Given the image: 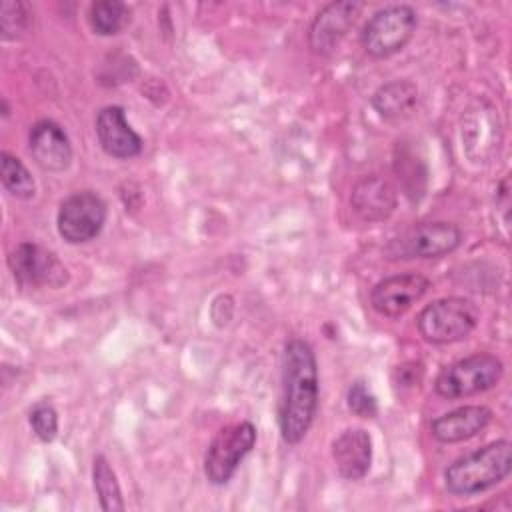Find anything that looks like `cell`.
Wrapping results in <instances>:
<instances>
[{"mask_svg": "<svg viewBox=\"0 0 512 512\" xmlns=\"http://www.w3.org/2000/svg\"><path fill=\"white\" fill-rule=\"evenodd\" d=\"M332 460L346 480H360L372 464V438L364 428H346L332 442Z\"/></svg>", "mask_w": 512, "mask_h": 512, "instance_id": "9a60e30c", "label": "cell"}, {"mask_svg": "<svg viewBox=\"0 0 512 512\" xmlns=\"http://www.w3.org/2000/svg\"><path fill=\"white\" fill-rule=\"evenodd\" d=\"M8 266L20 286L60 288L68 282V270L60 258L36 242H20L8 254Z\"/></svg>", "mask_w": 512, "mask_h": 512, "instance_id": "9c48e42d", "label": "cell"}, {"mask_svg": "<svg viewBox=\"0 0 512 512\" xmlns=\"http://www.w3.org/2000/svg\"><path fill=\"white\" fill-rule=\"evenodd\" d=\"M364 4L356 0H340L326 4L312 20L308 30V46L320 56L332 54L348 30L354 26Z\"/></svg>", "mask_w": 512, "mask_h": 512, "instance_id": "30bf717a", "label": "cell"}, {"mask_svg": "<svg viewBox=\"0 0 512 512\" xmlns=\"http://www.w3.org/2000/svg\"><path fill=\"white\" fill-rule=\"evenodd\" d=\"M490 420L492 410L488 406L468 404L434 418L430 422V432L442 444H456L482 434Z\"/></svg>", "mask_w": 512, "mask_h": 512, "instance_id": "5bb4252c", "label": "cell"}, {"mask_svg": "<svg viewBox=\"0 0 512 512\" xmlns=\"http://www.w3.org/2000/svg\"><path fill=\"white\" fill-rule=\"evenodd\" d=\"M34 162L46 172H62L72 162V146L64 128L54 120H38L28 134Z\"/></svg>", "mask_w": 512, "mask_h": 512, "instance_id": "7c38bea8", "label": "cell"}, {"mask_svg": "<svg viewBox=\"0 0 512 512\" xmlns=\"http://www.w3.org/2000/svg\"><path fill=\"white\" fill-rule=\"evenodd\" d=\"M346 404L352 414L360 418H374L378 414V402L376 396L368 390L364 382H354L346 392Z\"/></svg>", "mask_w": 512, "mask_h": 512, "instance_id": "603a6c76", "label": "cell"}, {"mask_svg": "<svg viewBox=\"0 0 512 512\" xmlns=\"http://www.w3.org/2000/svg\"><path fill=\"white\" fill-rule=\"evenodd\" d=\"M256 444V426L248 420L222 428L204 456V474L210 484L224 486Z\"/></svg>", "mask_w": 512, "mask_h": 512, "instance_id": "52a82bcc", "label": "cell"}, {"mask_svg": "<svg viewBox=\"0 0 512 512\" xmlns=\"http://www.w3.org/2000/svg\"><path fill=\"white\" fill-rule=\"evenodd\" d=\"M96 136L102 150L112 158H134L142 152V138L124 116L122 106H104L96 116Z\"/></svg>", "mask_w": 512, "mask_h": 512, "instance_id": "4fadbf2b", "label": "cell"}, {"mask_svg": "<svg viewBox=\"0 0 512 512\" xmlns=\"http://www.w3.org/2000/svg\"><path fill=\"white\" fill-rule=\"evenodd\" d=\"M108 208L94 190H80L60 202L56 228L68 244H84L94 240L106 222Z\"/></svg>", "mask_w": 512, "mask_h": 512, "instance_id": "ba28073f", "label": "cell"}, {"mask_svg": "<svg viewBox=\"0 0 512 512\" xmlns=\"http://www.w3.org/2000/svg\"><path fill=\"white\" fill-rule=\"evenodd\" d=\"M462 242V230L452 222H424L402 232L386 246V256L392 260L440 258L454 252Z\"/></svg>", "mask_w": 512, "mask_h": 512, "instance_id": "8992f818", "label": "cell"}, {"mask_svg": "<svg viewBox=\"0 0 512 512\" xmlns=\"http://www.w3.org/2000/svg\"><path fill=\"white\" fill-rule=\"evenodd\" d=\"M474 302L458 296L438 298L424 306L416 318L420 336L430 344H452L468 338L478 326Z\"/></svg>", "mask_w": 512, "mask_h": 512, "instance_id": "3957f363", "label": "cell"}, {"mask_svg": "<svg viewBox=\"0 0 512 512\" xmlns=\"http://www.w3.org/2000/svg\"><path fill=\"white\" fill-rule=\"evenodd\" d=\"M320 398L318 364L312 346L302 338L286 342L282 352V392L278 428L286 444L296 446L308 434Z\"/></svg>", "mask_w": 512, "mask_h": 512, "instance_id": "6da1fadb", "label": "cell"}, {"mask_svg": "<svg viewBox=\"0 0 512 512\" xmlns=\"http://www.w3.org/2000/svg\"><path fill=\"white\" fill-rule=\"evenodd\" d=\"M132 18V10L128 4L120 0H98L90 4L88 22L90 28L100 36H112L122 32Z\"/></svg>", "mask_w": 512, "mask_h": 512, "instance_id": "ac0fdd59", "label": "cell"}, {"mask_svg": "<svg viewBox=\"0 0 512 512\" xmlns=\"http://www.w3.org/2000/svg\"><path fill=\"white\" fill-rule=\"evenodd\" d=\"M350 204L354 212L368 222L386 220L396 208V190L380 176H364L354 184Z\"/></svg>", "mask_w": 512, "mask_h": 512, "instance_id": "2e32d148", "label": "cell"}, {"mask_svg": "<svg viewBox=\"0 0 512 512\" xmlns=\"http://www.w3.org/2000/svg\"><path fill=\"white\" fill-rule=\"evenodd\" d=\"M418 26L416 10L408 4H392L376 10L362 28L360 42L372 58H388L400 52Z\"/></svg>", "mask_w": 512, "mask_h": 512, "instance_id": "5b68a950", "label": "cell"}, {"mask_svg": "<svg viewBox=\"0 0 512 512\" xmlns=\"http://www.w3.org/2000/svg\"><path fill=\"white\" fill-rule=\"evenodd\" d=\"M30 24V14L26 4L22 2H12V0H4L0 6V32L2 38L12 40L18 38L22 32L28 30Z\"/></svg>", "mask_w": 512, "mask_h": 512, "instance_id": "44dd1931", "label": "cell"}, {"mask_svg": "<svg viewBox=\"0 0 512 512\" xmlns=\"http://www.w3.org/2000/svg\"><path fill=\"white\" fill-rule=\"evenodd\" d=\"M30 426L42 442H52L58 434V414L52 404L40 402L30 410Z\"/></svg>", "mask_w": 512, "mask_h": 512, "instance_id": "7402d4cb", "label": "cell"}, {"mask_svg": "<svg viewBox=\"0 0 512 512\" xmlns=\"http://www.w3.org/2000/svg\"><path fill=\"white\" fill-rule=\"evenodd\" d=\"M430 288V280L420 272H402L380 280L370 292L372 308L386 316L398 318L406 314Z\"/></svg>", "mask_w": 512, "mask_h": 512, "instance_id": "8fae6325", "label": "cell"}, {"mask_svg": "<svg viewBox=\"0 0 512 512\" xmlns=\"http://www.w3.org/2000/svg\"><path fill=\"white\" fill-rule=\"evenodd\" d=\"M0 180L2 186L16 198L28 200L36 194V182L20 158L10 152H0Z\"/></svg>", "mask_w": 512, "mask_h": 512, "instance_id": "ffe728a7", "label": "cell"}, {"mask_svg": "<svg viewBox=\"0 0 512 512\" xmlns=\"http://www.w3.org/2000/svg\"><path fill=\"white\" fill-rule=\"evenodd\" d=\"M370 102L382 118H402L416 106L418 88L410 80H390L372 94Z\"/></svg>", "mask_w": 512, "mask_h": 512, "instance_id": "e0dca14e", "label": "cell"}, {"mask_svg": "<svg viewBox=\"0 0 512 512\" xmlns=\"http://www.w3.org/2000/svg\"><path fill=\"white\" fill-rule=\"evenodd\" d=\"M512 470V444L496 440L456 458L444 470V486L454 496L480 494L504 478Z\"/></svg>", "mask_w": 512, "mask_h": 512, "instance_id": "7a4b0ae2", "label": "cell"}, {"mask_svg": "<svg viewBox=\"0 0 512 512\" xmlns=\"http://www.w3.org/2000/svg\"><path fill=\"white\" fill-rule=\"evenodd\" d=\"M504 374V364L490 352H476L446 366L434 380L438 396L456 400L494 388Z\"/></svg>", "mask_w": 512, "mask_h": 512, "instance_id": "277c9868", "label": "cell"}, {"mask_svg": "<svg viewBox=\"0 0 512 512\" xmlns=\"http://www.w3.org/2000/svg\"><path fill=\"white\" fill-rule=\"evenodd\" d=\"M92 482H94V490L100 502V508L106 512H122L126 508L124 498H122V490L116 478V472L112 470L110 462L106 456H96L94 464H92Z\"/></svg>", "mask_w": 512, "mask_h": 512, "instance_id": "d6986e66", "label": "cell"}]
</instances>
